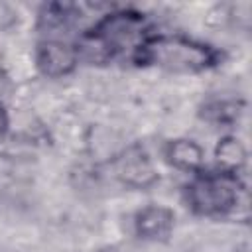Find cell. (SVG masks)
Masks as SVG:
<instances>
[{"label": "cell", "mask_w": 252, "mask_h": 252, "mask_svg": "<svg viewBox=\"0 0 252 252\" xmlns=\"http://www.w3.org/2000/svg\"><path fill=\"white\" fill-rule=\"evenodd\" d=\"M140 59L175 73H197L215 63V51L179 35H159L140 47Z\"/></svg>", "instance_id": "cell-1"}, {"label": "cell", "mask_w": 252, "mask_h": 252, "mask_svg": "<svg viewBox=\"0 0 252 252\" xmlns=\"http://www.w3.org/2000/svg\"><path fill=\"white\" fill-rule=\"evenodd\" d=\"M144 22L134 12H114L106 16L94 30L83 39L81 51L93 59L102 61L120 51L142 47Z\"/></svg>", "instance_id": "cell-2"}, {"label": "cell", "mask_w": 252, "mask_h": 252, "mask_svg": "<svg viewBox=\"0 0 252 252\" xmlns=\"http://www.w3.org/2000/svg\"><path fill=\"white\" fill-rule=\"evenodd\" d=\"M240 187L228 173H205L187 187V201L191 209L205 217H220L238 205Z\"/></svg>", "instance_id": "cell-3"}, {"label": "cell", "mask_w": 252, "mask_h": 252, "mask_svg": "<svg viewBox=\"0 0 252 252\" xmlns=\"http://www.w3.org/2000/svg\"><path fill=\"white\" fill-rule=\"evenodd\" d=\"M77 59V49L57 39H49L37 49V65L47 77H63L71 73Z\"/></svg>", "instance_id": "cell-4"}, {"label": "cell", "mask_w": 252, "mask_h": 252, "mask_svg": "<svg viewBox=\"0 0 252 252\" xmlns=\"http://www.w3.org/2000/svg\"><path fill=\"white\" fill-rule=\"evenodd\" d=\"M116 175L132 187H146L156 179L152 161L140 148H130L122 158L116 159Z\"/></svg>", "instance_id": "cell-5"}, {"label": "cell", "mask_w": 252, "mask_h": 252, "mask_svg": "<svg viewBox=\"0 0 252 252\" xmlns=\"http://www.w3.org/2000/svg\"><path fill=\"white\" fill-rule=\"evenodd\" d=\"M173 213L159 205H150L136 215L134 226L140 238L144 240H163L173 230Z\"/></svg>", "instance_id": "cell-6"}, {"label": "cell", "mask_w": 252, "mask_h": 252, "mask_svg": "<svg viewBox=\"0 0 252 252\" xmlns=\"http://www.w3.org/2000/svg\"><path fill=\"white\" fill-rule=\"evenodd\" d=\"M167 159L177 169L195 171L203 163V150L193 140H175L167 146Z\"/></svg>", "instance_id": "cell-7"}, {"label": "cell", "mask_w": 252, "mask_h": 252, "mask_svg": "<svg viewBox=\"0 0 252 252\" xmlns=\"http://www.w3.org/2000/svg\"><path fill=\"white\" fill-rule=\"evenodd\" d=\"M217 158H219V163H222L226 169H236L244 163V148L238 144V140L234 138H226L219 144L217 148Z\"/></svg>", "instance_id": "cell-8"}, {"label": "cell", "mask_w": 252, "mask_h": 252, "mask_svg": "<svg viewBox=\"0 0 252 252\" xmlns=\"http://www.w3.org/2000/svg\"><path fill=\"white\" fill-rule=\"evenodd\" d=\"M6 126H8V118H6V112H4V108L0 106V134L6 130Z\"/></svg>", "instance_id": "cell-9"}]
</instances>
